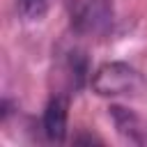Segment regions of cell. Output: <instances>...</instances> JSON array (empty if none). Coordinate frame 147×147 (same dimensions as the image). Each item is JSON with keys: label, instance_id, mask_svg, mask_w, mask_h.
Listing matches in <instances>:
<instances>
[{"label": "cell", "instance_id": "cell-1", "mask_svg": "<svg viewBox=\"0 0 147 147\" xmlns=\"http://www.w3.org/2000/svg\"><path fill=\"white\" fill-rule=\"evenodd\" d=\"M67 11L71 18V28L78 34L101 37L113 25L110 0H67Z\"/></svg>", "mask_w": 147, "mask_h": 147}, {"label": "cell", "instance_id": "cell-2", "mask_svg": "<svg viewBox=\"0 0 147 147\" xmlns=\"http://www.w3.org/2000/svg\"><path fill=\"white\" fill-rule=\"evenodd\" d=\"M92 87L101 96H119V94H138L142 87V78L136 69L124 62H108L96 69L92 76Z\"/></svg>", "mask_w": 147, "mask_h": 147}, {"label": "cell", "instance_id": "cell-3", "mask_svg": "<svg viewBox=\"0 0 147 147\" xmlns=\"http://www.w3.org/2000/svg\"><path fill=\"white\" fill-rule=\"evenodd\" d=\"M110 115H113L115 126H117V131L122 136H126L133 142H145L147 140V122L142 117H138L136 113H131V110H126L122 106H113Z\"/></svg>", "mask_w": 147, "mask_h": 147}, {"label": "cell", "instance_id": "cell-4", "mask_svg": "<svg viewBox=\"0 0 147 147\" xmlns=\"http://www.w3.org/2000/svg\"><path fill=\"white\" fill-rule=\"evenodd\" d=\"M67 131V101L55 96L44 110V133L51 140H60Z\"/></svg>", "mask_w": 147, "mask_h": 147}, {"label": "cell", "instance_id": "cell-5", "mask_svg": "<svg viewBox=\"0 0 147 147\" xmlns=\"http://www.w3.org/2000/svg\"><path fill=\"white\" fill-rule=\"evenodd\" d=\"M46 5H48V0H18L21 14L25 18H39L46 11Z\"/></svg>", "mask_w": 147, "mask_h": 147}]
</instances>
